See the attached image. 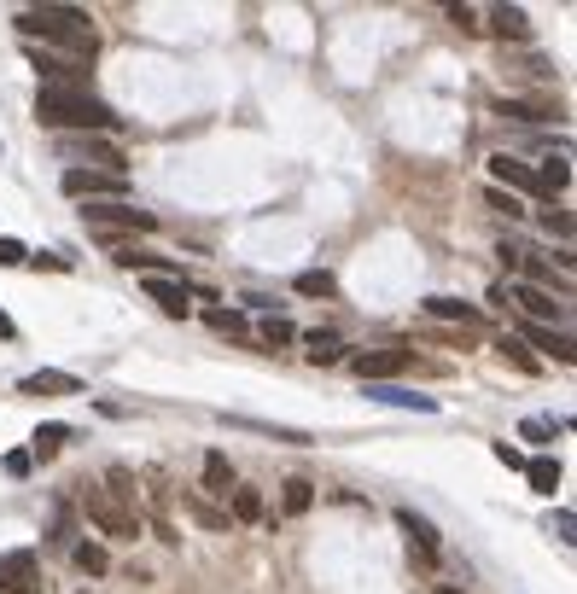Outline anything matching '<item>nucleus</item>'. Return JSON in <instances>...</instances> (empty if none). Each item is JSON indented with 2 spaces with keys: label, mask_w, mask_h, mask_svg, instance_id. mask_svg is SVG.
<instances>
[{
  "label": "nucleus",
  "mask_w": 577,
  "mask_h": 594,
  "mask_svg": "<svg viewBox=\"0 0 577 594\" xmlns=\"http://www.w3.org/2000/svg\"><path fill=\"white\" fill-rule=\"evenodd\" d=\"M35 123H47V129H117V117H111V105L94 99L88 88H41L35 94Z\"/></svg>",
  "instance_id": "1"
},
{
  "label": "nucleus",
  "mask_w": 577,
  "mask_h": 594,
  "mask_svg": "<svg viewBox=\"0 0 577 594\" xmlns=\"http://www.w3.org/2000/svg\"><path fill=\"white\" fill-rule=\"evenodd\" d=\"M18 35H41V41H65L76 53H94V18L82 6H30L18 12Z\"/></svg>",
  "instance_id": "2"
},
{
  "label": "nucleus",
  "mask_w": 577,
  "mask_h": 594,
  "mask_svg": "<svg viewBox=\"0 0 577 594\" xmlns=\"http://www.w3.org/2000/svg\"><path fill=\"white\" fill-rule=\"evenodd\" d=\"M82 513H88V525H100V536H111V542H135L140 536L135 513L111 490H82Z\"/></svg>",
  "instance_id": "3"
},
{
  "label": "nucleus",
  "mask_w": 577,
  "mask_h": 594,
  "mask_svg": "<svg viewBox=\"0 0 577 594\" xmlns=\"http://www.w3.org/2000/svg\"><path fill=\"white\" fill-rule=\"evenodd\" d=\"M82 222H88V228H129V233H152V228H158V216H152V210H135L129 198H100V204H88V210H82Z\"/></svg>",
  "instance_id": "4"
},
{
  "label": "nucleus",
  "mask_w": 577,
  "mask_h": 594,
  "mask_svg": "<svg viewBox=\"0 0 577 594\" xmlns=\"http://www.w3.org/2000/svg\"><path fill=\"white\" fill-rule=\"evenodd\" d=\"M59 187H65L70 198H88V204L129 193V181H123V175H111V169H65V175H59Z\"/></svg>",
  "instance_id": "5"
},
{
  "label": "nucleus",
  "mask_w": 577,
  "mask_h": 594,
  "mask_svg": "<svg viewBox=\"0 0 577 594\" xmlns=\"http://www.w3.org/2000/svg\"><path fill=\"white\" fill-rule=\"evenodd\" d=\"M0 594H41V560H35V548L0 554Z\"/></svg>",
  "instance_id": "6"
},
{
  "label": "nucleus",
  "mask_w": 577,
  "mask_h": 594,
  "mask_svg": "<svg viewBox=\"0 0 577 594\" xmlns=\"http://www.w3.org/2000/svg\"><path fill=\"white\" fill-rule=\"evenodd\" d=\"M408 350H362V356H350V367H356V379L362 385H385V379H397V373H408Z\"/></svg>",
  "instance_id": "7"
},
{
  "label": "nucleus",
  "mask_w": 577,
  "mask_h": 594,
  "mask_svg": "<svg viewBox=\"0 0 577 594\" xmlns=\"http://www.w3.org/2000/svg\"><path fill=\"white\" fill-rule=\"evenodd\" d=\"M513 303L531 315V327H554V332H566V303H554L548 292H537V286H513Z\"/></svg>",
  "instance_id": "8"
},
{
  "label": "nucleus",
  "mask_w": 577,
  "mask_h": 594,
  "mask_svg": "<svg viewBox=\"0 0 577 594\" xmlns=\"http://www.w3.org/2000/svg\"><path fill=\"white\" fill-rule=\"evenodd\" d=\"M490 181H496V187H502V193H537V175H531V164H525V158H513V152H496V158H490Z\"/></svg>",
  "instance_id": "9"
},
{
  "label": "nucleus",
  "mask_w": 577,
  "mask_h": 594,
  "mask_svg": "<svg viewBox=\"0 0 577 594\" xmlns=\"http://www.w3.org/2000/svg\"><path fill=\"white\" fill-rule=\"evenodd\" d=\"M18 391L24 396H76L82 391V379H76V373H59V367H41V373H30Z\"/></svg>",
  "instance_id": "10"
},
{
  "label": "nucleus",
  "mask_w": 577,
  "mask_h": 594,
  "mask_svg": "<svg viewBox=\"0 0 577 594\" xmlns=\"http://www.w3.org/2000/svg\"><path fill=\"white\" fill-rule=\"evenodd\" d=\"M362 391L385 402V408H414V414H438V396H420V391H403V385H362Z\"/></svg>",
  "instance_id": "11"
},
{
  "label": "nucleus",
  "mask_w": 577,
  "mask_h": 594,
  "mask_svg": "<svg viewBox=\"0 0 577 594\" xmlns=\"http://www.w3.org/2000/svg\"><path fill=\"white\" fill-rule=\"evenodd\" d=\"M525 338H531L537 350H548V356H554L560 367H572V362H577V344H572V332H554V327H525ZM525 338H519V344H525Z\"/></svg>",
  "instance_id": "12"
},
{
  "label": "nucleus",
  "mask_w": 577,
  "mask_h": 594,
  "mask_svg": "<svg viewBox=\"0 0 577 594\" xmlns=\"http://www.w3.org/2000/svg\"><path fill=\"white\" fill-rule=\"evenodd\" d=\"M426 315L432 321H461V327H484V309L461 303V297H426Z\"/></svg>",
  "instance_id": "13"
},
{
  "label": "nucleus",
  "mask_w": 577,
  "mask_h": 594,
  "mask_svg": "<svg viewBox=\"0 0 577 594\" xmlns=\"http://www.w3.org/2000/svg\"><path fill=\"white\" fill-rule=\"evenodd\" d=\"M146 297H152L164 315H187V303H193L187 280H146Z\"/></svg>",
  "instance_id": "14"
},
{
  "label": "nucleus",
  "mask_w": 577,
  "mask_h": 594,
  "mask_svg": "<svg viewBox=\"0 0 577 594\" xmlns=\"http://www.w3.org/2000/svg\"><path fill=\"white\" fill-rule=\"evenodd\" d=\"M496 117H513V123H548L554 117V105H543V99H496Z\"/></svg>",
  "instance_id": "15"
},
{
  "label": "nucleus",
  "mask_w": 577,
  "mask_h": 594,
  "mask_svg": "<svg viewBox=\"0 0 577 594\" xmlns=\"http://www.w3.org/2000/svg\"><path fill=\"white\" fill-rule=\"evenodd\" d=\"M59 152H65V158H100V164H111V175H123V158H117V146H105V140H88V134H82V140H65Z\"/></svg>",
  "instance_id": "16"
},
{
  "label": "nucleus",
  "mask_w": 577,
  "mask_h": 594,
  "mask_svg": "<svg viewBox=\"0 0 577 594\" xmlns=\"http://www.w3.org/2000/svg\"><path fill=\"white\" fill-rule=\"evenodd\" d=\"M304 344H309V362L315 367H333V362H344V338L339 332H304Z\"/></svg>",
  "instance_id": "17"
},
{
  "label": "nucleus",
  "mask_w": 577,
  "mask_h": 594,
  "mask_svg": "<svg viewBox=\"0 0 577 594\" xmlns=\"http://www.w3.org/2000/svg\"><path fill=\"white\" fill-rule=\"evenodd\" d=\"M490 30L502 35V41H525V35H531V18H525V6H496V12H490Z\"/></svg>",
  "instance_id": "18"
},
{
  "label": "nucleus",
  "mask_w": 577,
  "mask_h": 594,
  "mask_svg": "<svg viewBox=\"0 0 577 594\" xmlns=\"http://www.w3.org/2000/svg\"><path fill=\"white\" fill-rule=\"evenodd\" d=\"M228 490H234V466H228L222 449H210L204 455V495H228Z\"/></svg>",
  "instance_id": "19"
},
{
  "label": "nucleus",
  "mask_w": 577,
  "mask_h": 594,
  "mask_svg": "<svg viewBox=\"0 0 577 594\" xmlns=\"http://www.w3.org/2000/svg\"><path fill=\"white\" fill-rule=\"evenodd\" d=\"M531 175H537V193H543V198H554V193H566V187H572V169H566V158H548V164H537Z\"/></svg>",
  "instance_id": "20"
},
{
  "label": "nucleus",
  "mask_w": 577,
  "mask_h": 594,
  "mask_svg": "<svg viewBox=\"0 0 577 594\" xmlns=\"http://www.w3.org/2000/svg\"><path fill=\"white\" fill-rule=\"evenodd\" d=\"M397 525H403L408 536H414V542H420V554H432V560H438V530L426 525V519H420V513H414V507H397Z\"/></svg>",
  "instance_id": "21"
},
{
  "label": "nucleus",
  "mask_w": 577,
  "mask_h": 594,
  "mask_svg": "<svg viewBox=\"0 0 577 594\" xmlns=\"http://www.w3.org/2000/svg\"><path fill=\"white\" fill-rule=\"evenodd\" d=\"M525 478H531L537 495H554L560 490V461H554V455H537V461H525Z\"/></svg>",
  "instance_id": "22"
},
{
  "label": "nucleus",
  "mask_w": 577,
  "mask_h": 594,
  "mask_svg": "<svg viewBox=\"0 0 577 594\" xmlns=\"http://www.w3.org/2000/svg\"><path fill=\"white\" fill-rule=\"evenodd\" d=\"M292 292H298V297H333V292H339V280H333L327 268H304V274L292 280Z\"/></svg>",
  "instance_id": "23"
},
{
  "label": "nucleus",
  "mask_w": 577,
  "mask_h": 594,
  "mask_svg": "<svg viewBox=\"0 0 577 594\" xmlns=\"http://www.w3.org/2000/svg\"><path fill=\"white\" fill-rule=\"evenodd\" d=\"M65 437H70V426H59V420H53V426H41V431H35V443H30V461H35V455H41V461H53V455L65 449Z\"/></svg>",
  "instance_id": "24"
},
{
  "label": "nucleus",
  "mask_w": 577,
  "mask_h": 594,
  "mask_svg": "<svg viewBox=\"0 0 577 594\" xmlns=\"http://www.w3.org/2000/svg\"><path fill=\"white\" fill-rule=\"evenodd\" d=\"M280 507H286L292 519H298V513H309V507H315V484H309V478H286V495H280Z\"/></svg>",
  "instance_id": "25"
},
{
  "label": "nucleus",
  "mask_w": 577,
  "mask_h": 594,
  "mask_svg": "<svg viewBox=\"0 0 577 594\" xmlns=\"http://www.w3.org/2000/svg\"><path fill=\"white\" fill-rule=\"evenodd\" d=\"M70 560L82 565L88 577H105V571H111V554H105L100 542H76V548H70Z\"/></svg>",
  "instance_id": "26"
},
{
  "label": "nucleus",
  "mask_w": 577,
  "mask_h": 594,
  "mask_svg": "<svg viewBox=\"0 0 577 594\" xmlns=\"http://www.w3.org/2000/svg\"><path fill=\"white\" fill-rule=\"evenodd\" d=\"M204 327L228 332V338H245V315H239V309H204Z\"/></svg>",
  "instance_id": "27"
},
{
  "label": "nucleus",
  "mask_w": 577,
  "mask_h": 594,
  "mask_svg": "<svg viewBox=\"0 0 577 594\" xmlns=\"http://www.w3.org/2000/svg\"><path fill=\"white\" fill-rule=\"evenodd\" d=\"M234 519H239V525L263 519V495H257V490H234Z\"/></svg>",
  "instance_id": "28"
},
{
  "label": "nucleus",
  "mask_w": 577,
  "mask_h": 594,
  "mask_svg": "<svg viewBox=\"0 0 577 594\" xmlns=\"http://www.w3.org/2000/svg\"><path fill=\"white\" fill-rule=\"evenodd\" d=\"M187 513H193V519H199L204 530H228V513H216V507H204L199 495H187Z\"/></svg>",
  "instance_id": "29"
},
{
  "label": "nucleus",
  "mask_w": 577,
  "mask_h": 594,
  "mask_svg": "<svg viewBox=\"0 0 577 594\" xmlns=\"http://www.w3.org/2000/svg\"><path fill=\"white\" fill-rule=\"evenodd\" d=\"M496 350H502L508 362H519V367H525V373H537V356H531V350H525V344H519L513 332H508V338H502V344H496Z\"/></svg>",
  "instance_id": "30"
},
{
  "label": "nucleus",
  "mask_w": 577,
  "mask_h": 594,
  "mask_svg": "<svg viewBox=\"0 0 577 594\" xmlns=\"http://www.w3.org/2000/svg\"><path fill=\"white\" fill-rule=\"evenodd\" d=\"M519 437H525V443H554V420H537V414H531V420H519Z\"/></svg>",
  "instance_id": "31"
},
{
  "label": "nucleus",
  "mask_w": 577,
  "mask_h": 594,
  "mask_svg": "<svg viewBox=\"0 0 577 594\" xmlns=\"http://www.w3.org/2000/svg\"><path fill=\"white\" fill-rule=\"evenodd\" d=\"M263 338H269V344H292L298 327H292V321H280V315H269V321H263Z\"/></svg>",
  "instance_id": "32"
},
{
  "label": "nucleus",
  "mask_w": 577,
  "mask_h": 594,
  "mask_svg": "<svg viewBox=\"0 0 577 594\" xmlns=\"http://www.w3.org/2000/svg\"><path fill=\"white\" fill-rule=\"evenodd\" d=\"M0 466H6V478H30V449H12V455H6V461H0Z\"/></svg>",
  "instance_id": "33"
},
{
  "label": "nucleus",
  "mask_w": 577,
  "mask_h": 594,
  "mask_svg": "<svg viewBox=\"0 0 577 594\" xmlns=\"http://www.w3.org/2000/svg\"><path fill=\"white\" fill-rule=\"evenodd\" d=\"M543 228L554 233V239H572V216H566V210H543Z\"/></svg>",
  "instance_id": "34"
},
{
  "label": "nucleus",
  "mask_w": 577,
  "mask_h": 594,
  "mask_svg": "<svg viewBox=\"0 0 577 594\" xmlns=\"http://www.w3.org/2000/svg\"><path fill=\"white\" fill-rule=\"evenodd\" d=\"M18 263H30V251L18 239H0V268H18Z\"/></svg>",
  "instance_id": "35"
},
{
  "label": "nucleus",
  "mask_w": 577,
  "mask_h": 594,
  "mask_svg": "<svg viewBox=\"0 0 577 594\" xmlns=\"http://www.w3.org/2000/svg\"><path fill=\"white\" fill-rule=\"evenodd\" d=\"M490 204H496V210H508V216H525V204H519L513 193H502V187H490Z\"/></svg>",
  "instance_id": "36"
},
{
  "label": "nucleus",
  "mask_w": 577,
  "mask_h": 594,
  "mask_svg": "<svg viewBox=\"0 0 577 594\" xmlns=\"http://www.w3.org/2000/svg\"><path fill=\"white\" fill-rule=\"evenodd\" d=\"M548 530H554V536H560V542L572 548V536H577V519H572V513H554V525H548Z\"/></svg>",
  "instance_id": "37"
},
{
  "label": "nucleus",
  "mask_w": 577,
  "mask_h": 594,
  "mask_svg": "<svg viewBox=\"0 0 577 594\" xmlns=\"http://www.w3.org/2000/svg\"><path fill=\"white\" fill-rule=\"evenodd\" d=\"M496 461L508 466V472H525V455H519L513 443H496Z\"/></svg>",
  "instance_id": "38"
},
{
  "label": "nucleus",
  "mask_w": 577,
  "mask_h": 594,
  "mask_svg": "<svg viewBox=\"0 0 577 594\" xmlns=\"http://www.w3.org/2000/svg\"><path fill=\"white\" fill-rule=\"evenodd\" d=\"M449 24H461V30H478V24H473V6H449Z\"/></svg>",
  "instance_id": "39"
},
{
  "label": "nucleus",
  "mask_w": 577,
  "mask_h": 594,
  "mask_svg": "<svg viewBox=\"0 0 577 594\" xmlns=\"http://www.w3.org/2000/svg\"><path fill=\"white\" fill-rule=\"evenodd\" d=\"M53 542H70V507H59V519H53Z\"/></svg>",
  "instance_id": "40"
},
{
  "label": "nucleus",
  "mask_w": 577,
  "mask_h": 594,
  "mask_svg": "<svg viewBox=\"0 0 577 594\" xmlns=\"http://www.w3.org/2000/svg\"><path fill=\"white\" fill-rule=\"evenodd\" d=\"M0 338H18V327H12V315L0 309Z\"/></svg>",
  "instance_id": "41"
},
{
  "label": "nucleus",
  "mask_w": 577,
  "mask_h": 594,
  "mask_svg": "<svg viewBox=\"0 0 577 594\" xmlns=\"http://www.w3.org/2000/svg\"><path fill=\"white\" fill-rule=\"evenodd\" d=\"M432 594H467V589H449V583H443V589H432Z\"/></svg>",
  "instance_id": "42"
}]
</instances>
